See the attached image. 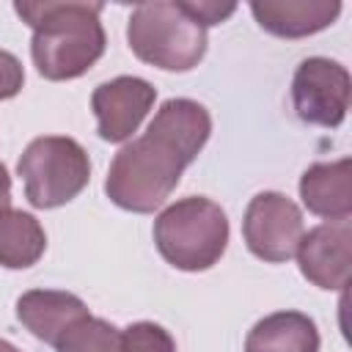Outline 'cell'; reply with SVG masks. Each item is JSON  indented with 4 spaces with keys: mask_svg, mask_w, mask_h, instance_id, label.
Segmentation results:
<instances>
[{
    "mask_svg": "<svg viewBox=\"0 0 352 352\" xmlns=\"http://www.w3.org/2000/svg\"><path fill=\"white\" fill-rule=\"evenodd\" d=\"M184 8H187L204 28L220 25V22H226V19L236 11L234 3H214V0H184Z\"/></svg>",
    "mask_w": 352,
    "mask_h": 352,
    "instance_id": "ac0fdd59",
    "label": "cell"
},
{
    "mask_svg": "<svg viewBox=\"0 0 352 352\" xmlns=\"http://www.w3.org/2000/svg\"><path fill=\"white\" fill-rule=\"evenodd\" d=\"M250 14L258 28L280 38H305L336 22L338 0H253Z\"/></svg>",
    "mask_w": 352,
    "mask_h": 352,
    "instance_id": "8fae6325",
    "label": "cell"
},
{
    "mask_svg": "<svg viewBox=\"0 0 352 352\" xmlns=\"http://www.w3.org/2000/svg\"><path fill=\"white\" fill-rule=\"evenodd\" d=\"M129 50L162 72H190L206 55V28L179 3H140L126 22Z\"/></svg>",
    "mask_w": 352,
    "mask_h": 352,
    "instance_id": "277c9868",
    "label": "cell"
},
{
    "mask_svg": "<svg viewBox=\"0 0 352 352\" xmlns=\"http://www.w3.org/2000/svg\"><path fill=\"white\" fill-rule=\"evenodd\" d=\"M0 352H19V349H16L14 344H8V341H3V338H0Z\"/></svg>",
    "mask_w": 352,
    "mask_h": 352,
    "instance_id": "ffe728a7",
    "label": "cell"
},
{
    "mask_svg": "<svg viewBox=\"0 0 352 352\" xmlns=\"http://www.w3.org/2000/svg\"><path fill=\"white\" fill-rule=\"evenodd\" d=\"M55 349L58 352H121V333L104 319L85 316L63 333Z\"/></svg>",
    "mask_w": 352,
    "mask_h": 352,
    "instance_id": "9a60e30c",
    "label": "cell"
},
{
    "mask_svg": "<svg viewBox=\"0 0 352 352\" xmlns=\"http://www.w3.org/2000/svg\"><path fill=\"white\" fill-rule=\"evenodd\" d=\"M160 256L184 272H204L220 261L228 245V217L220 204L190 195L165 206L154 220Z\"/></svg>",
    "mask_w": 352,
    "mask_h": 352,
    "instance_id": "3957f363",
    "label": "cell"
},
{
    "mask_svg": "<svg viewBox=\"0 0 352 352\" xmlns=\"http://www.w3.org/2000/svg\"><path fill=\"white\" fill-rule=\"evenodd\" d=\"M212 135V116L195 99H168L148 129L118 148L110 162L104 192L126 212L148 214L176 190L182 170L201 154Z\"/></svg>",
    "mask_w": 352,
    "mask_h": 352,
    "instance_id": "6da1fadb",
    "label": "cell"
},
{
    "mask_svg": "<svg viewBox=\"0 0 352 352\" xmlns=\"http://www.w3.org/2000/svg\"><path fill=\"white\" fill-rule=\"evenodd\" d=\"M349 72L330 58H305L292 77V102L300 121L336 129L349 110Z\"/></svg>",
    "mask_w": 352,
    "mask_h": 352,
    "instance_id": "52a82bcc",
    "label": "cell"
},
{
    "mask_svg": "<svg viewBox=\"0 0 352 352\" xmlns=\"http://www.w3.org/2000/svg\"><path fill=\"white\" fill-rule=\"evenodd\" d=\"M102 8L88 0L14 3V11L33 28L30 55L44 80H77L104 55Z\"/></svg>",
    "mask_w": 352,
    "mask_h": 352,
    "instance_id": "7a4b0ae2",
    "label": "cell"
},
{
    "mask_svg": "<svg viewBox=\"0 0 352 352\" xmlns=\"http://www.w3.org/2000/svg\"><path fill=\"white\" fill-rule=\"evenodd\" d=\"M300 198L311 214L324 220H344L352 214V162H314L300 176Z\"/></svg>",
    "mask_w": 352,
    "mask_h": 352,
    "instance_id": "7c38bea8",
    "label": "cell"
},
{
    "mask_svg": "<svg viewBox=\"0 0 352 352\" xmlns=\"http://www.w3.org/2000/svg\"><path fill=\"white\" fill-rule=\"evenodd\" d=\"M11 209V176L8 168L0 162V214Z\"/></svg>",
    "mask_w": 352,
    "mask_h": 352,
    "instance_id": "d6986e66",
    "label": "cell"
},
{
    "mask_svg": "<svg viewBox=\"0 0 352 352\" xmlns=\"http://www.w3.org/2000/svg\"><path fill=\"white\" fill-rule=\"evenodd\" d=\"M44 248L47 234L30 212L11 206L0 214V267L28 270L44 256Z\"/></svg>",
    "mask_w": 352,
    "mask_h": 352,
    "instance_id": "5bb4252c",
    "label": "cell"
},
{
    "mask_svg": "<svg viewBox=\"0 0 352 352\" xmlns=\"http://www.w3.org/2000/svg\"><path fill=\"white\" fill-rule=\"evenodd\" d=\"M297 264L305 280L319 289H344L349 283V264H352V223L327 220L308 234H302L297 245Z\"/></svg>",
    "mask_w": 352,
    "mask_h": 352,
    "instance_id": "9c48e42d",
    "label": "cell"
},
{
    "mask_svg": "<svg viewBox=\"0 0 352 352\" xmlns=\"http://www.w3.org/2000/svg\"><path fill=\"white\" fill-rule=\"evenodd\" d=\"M245 352H319L316 322L300 311H275L250 327Z\"/></svg>",
    "mask_w": 352,
    "mask_h": 352,
    "instance_id": "4fadbf2b",
    "label": "cell"
},
{
    "mask_svg": "<svg viewBox=\"0 0 352 352\" xmlns=\"http://www.w3.org/2000/svg\"><path fill=\"white\" fill-rule=\"evenodd\" d=\"M25 198L36 209H58L77 198L91 179L88 151L66 135H41L28 143L16 162Z\"/></svg>",
    "mask_w": 352,
    "mask_h": 352,
    "instance_id": "5b68a950",
    "label": "cell"
},
{
    "mask_svg": "<svg viewBox=\"0 0 352 352\" xmlns=\"http://www.w3.org/2000/svg\"><path fill=\"white\" fill-rule=\"evenodd\" d=\"M305 234L300 206L283 192H258L250 198L242 220V236L248 250L270 264H283L297 253Z\"/></svg>",
    "mask_w": 352,
    "mask_h": 352,
    "instance_id": "8992f818",
    "label": "cell"
},
{
    "mask_svg": "<svg viewBox=\"0 0 352 352\" xmlns=\"http://www.w3.org/2000/svg\"><path fill=\"white\" fill-rule=\"evenodd\" d=\"M157 99V88L132 74L113 77L94 88L91 110L96 116V132L107 143H124L138 132L140 121L148 116Z\"/></svg>",
    "mask_w": 352,
    "mask_h": 352,
    "instance_id": "ba28073f",
    "label": "cell"
},
{
    "mask_svg": "<svg viewBox=\"0 0 352 352\" xmlns=\"http://www.w3.org/2000/svg\"><path fill=\"white\" fill-rule=\"evenodd\" d=\"M25 85V69L19 58L8 50H0V99H11Z\"/></svg>",
    "mask_w": 352,
    "mask_h": 352,
    "instance_id": "e0dca14e",
    "label": "cell"
},
{
    "mask_svg": "<svg viewBox=\"0 0 352 352\" xmlns=\"http://www.w3.org/2000/svg\"><path fill=\"white\" fill-rule=\"evenodd\" d=\"M91 316L85 302L72 292L58 289H30L16 300V319L44 344H58L69 327Z\"/></svg>",
    "mask_w": 352,
    "mask_h": 352,
    "instance_id": "30bf717a",
    "label": "cell"
},
{
    "mask_svg": "<svg viewBox=\"0 0 352 352\" xmlns=\"http://www.w3.org/2000/svg\"><path fill=\"white\" fill-rule=\"evenodd\" d=\"M121 352H176V341L162 324L135 322L121 330Z\"/></svg>",
    "mask_w": 352,
    "mask_h": 352,
    "instance_id": "2e32d148",
    "label": "cell"
}]
</instances>
